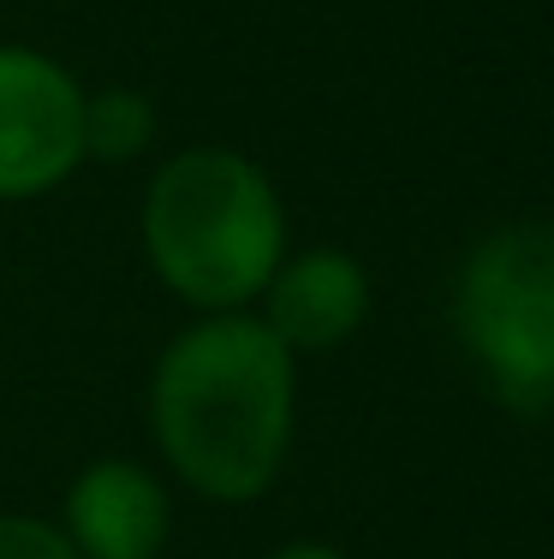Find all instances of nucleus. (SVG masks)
<instances>
[{
  "instance_id": "nucleus-1",
  "label": "nucleus",
  "mask_w": 554,
  "mask_h": 559,
  "mask_svg": "<svg viewBox=\"0 0 554 559\" xmlns=\"http://www.w3.org/2000/svg\"><path fill=\"white\" fill-rule=\"evenodd\" d=\"M155 471L209 506H250L298 441V357L250 310L191 316L143 388Z\"/></svg>"
},
{
  "instance_id": "nucleus-2",
  "label": "nucleus",
  "mask_w": 554,
  "mask_h": 559,
  "mask_svg": "<svg viewBox=\"0 0 554 559\" xmlns=\"http://www.w3.org/2000/svg\"><path fill=\"white\" fill-rule=\"evenodd\" d=\"M138 250L155 286L191 316L250 310L293 250V221L274 173L227 143L162 155L138 197Z\"/></svg>"
},
{
  "instance_id": "nucleus-3",
  "label": "nucleus",
  "mask_w": 554,
  "mask_h": 559,
  "mask_svg": "<svg viewBox=\"0 0 554 559\" xmlns=\"http://www.w3.org/2000/svg\"><path fill=\"white\" fill-rule=\"evenodd\" d=\"M447 322L500 405H554V221H500L459 257Z\"/></svg>"
},
{
  "instance_id": "nucleus-4",
  "label": "nucleus",
  "mask_w": 554,
  "mask_h": 559,
  "mask_svg": "<svg viewBox=\"0 0 554 559\" xmlns=\"http://www.w3.org/2000/svg\"><path fill=\"white\" fill-rule=\"evenodd\" d=\"M84 167V78L48 48L0 43V203H43Z\"/></svg>"
},
{
  "instance_id": "nucleus-5",
  "label": "nucleus",
  "mask_w": 554,
  "mask_h": 559,
  "mask_svg": "<svg viewBox=\"0 0 554 559\" xmlns=\"http://www.w3.org/2000/svg\"><path fill=\"white\" fill-rule=\"evenodd\" d=\"M78 559H167L174 542V488L150 459H90L66 483L55 512Z\"/></svg>"
},
{
  "instance_id": "nucleus-6",
  "label": "nucleus",
  "mask_w": 554,
  "mask_h": 559,
  "mask_svg": "<svg viewBox=\"0 0 554 559\" xmlns=\"http://www.w3.org/2000/svg\"><path fill=\"white\" fill-rule=\"evenodd\" d=\"M369 310H376L369 269L340 245L286 250L281 269L269 274V286H262V298L250 304V316H257L298 364L352 345L364 334Z\"/></svg>"
},
{
  "instance_id": "nucleus-7",
  "label": "nucleus",
  "mask_w": 554,
  "mask_h": 559,
  "mask_svg": "<svg viewBox=\"0 0 554 559\" xmlns=\"http://www.w3.org/2000/svg\"><path fill=\"white\" fill-rule=\"evenodd\" d=\"M155 131H162V108H155L143 90H84V167H126L138 155L155 150Z\"/></svg>"
},
{
  "instance_id": "nucleus-8",
  "label": "nucleus",
  "mask_w": 554,
  "mask_h": 559,
  "mask_svg": "<svg viewBox=\"0 0 554 559\" xmlns=\"http://www.w3.org/2000/svg\"><path fill=\"white\" fill-rule=\"evenodd\" d=\"M0 559H78L66 530L43 512H0Z\"/></svg>"
},
{
  "instance_id": "nucleus-9",
  "label": "nucleus",
  "mask_w": 554,
  "mask_h": 559,
  "mask_svg": "<svg viewBox=\"0 0 554 559\" xmlns=\"http://www.w3.org/2000/svg\"><path fill=\"white\" fill-rule=\"evenodd\" d=\"M269 559H352L346 548H334V542H310V536H298V542H281Z\"/></svg>"
}]
</instances>
